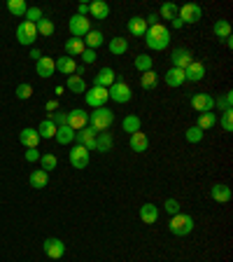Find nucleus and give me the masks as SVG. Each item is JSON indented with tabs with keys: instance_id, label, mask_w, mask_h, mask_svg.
I'll return each instance as SVG.
<instances>
[{
	"instance_id": "f257e3e1",
	"label": "nucleus",
	"mask_w": 233,
	"mask_h": 262,
	"mask_svg": "<svg viewBox=\"0 0 233 262\" xmlns=\"http://www.w3.org/2000/svg\"><path fill=\"white\" fill-rule=\"evenodd\" d=\"M144 45L150 47L152 52H163L168 45H170V31H168L163 23L150 26L147 33H144Z\"/></svg>"
},
{
	"instance_id": "f03ea898",
	"label": "nucleus",
	"mask_w": 233,
	"mask_h": 262,
	"mask_svg": "<svg viewBox=\"0 0 233 262\" xmlns=\"http://www.w3.org/2000/svg\"><path fill=\"white\" fill-rule=\"evenodd\" d=\"M114 124V112L110 108H96L94 112H89V127H94L96 131H110V127Z\"/></svg>"
},
{
	"instance_id": "7ed1b4c3",
	"label": "nucleus",
	"mask_w": 233,
	"mask_h": 262,
	"mask_svg": "<svg viewBox=\"0 0 233 262\" xmlns=\"http://www.w3.org/2000/svg\"><path fill=\"white\" fill-rule=\"evenodd\" d=\"M168 229H170L175 236H187L194 232V218L187 216V213H178V216L170 218L168 223Z\"/></svg>"
},
{
	"instance_id": "20e7f679",
	"label": "nucleus",
	"mask_w": 233,
	"mask_h": 262,
	"mask_svg": "<svg viewBox=\"0 0 233 262\" xmlns=\"http://www.w3.org/2000/svg\"><path fill=\"white\" fill-rule=\"evenodd\" d=\"M107 94H110V99L114 101V103H128V101L133 99V91H131V87H128L126 82H122V80H116L110 89H107Z\"/></svg>"
},
{
	"instance_id": "39448f33",
	"label": "nucleus",
	"mask_w": 233,
	"mask_h": 262,
	"mask_svg": "<svg viewBox=\"0 0 233 262\" xmlns=\"http://www.w3.org/2000/svg\"><path fill=\"white\" fill-rule=\"evenodd\" d=\"M178 17L182 19V23H198L203 17V10L196 3H187V5L178 7Z\"/></svg>"
},
{
	"instance_id": "423d86ee",
	"label": "nucleus",
	"mask_w": 233,
	"mask_h": 262,
	"mask_svg": "<svg viewBox=\"0 0 233 262\" xmlns=\"http://www.w3.org/2000/svg\"><path fill=\"white\" fill-rule=\"evenodd\" d=\"M68 127L77 134V131H82L84 127H89V112L82 110V108H75V110L68 112Z\"/></svg>"
},
{
	"instance_id": "0eeeda50",
	"label": "nucleus",
	"mask_w": 233,
	"mask_h": 262,
	"mask_svg": "<svg viewBox=\"0 0 233 262\" xmlns=\"http://www.w3.org/2000/svg\"><path fill=\"white\" fill-rule=\"evenodd\" d=\"M17 40L21 42V45H33L35 40H38V28H35V23L31 21H21L17 26Z\"/></svg>"
},
{
	"instance_id": "6e6552de",
	"label": "nucleus",
	"mask_w": 233,
	"mask_h": 262,
	"mask_svg": "<svg viewBox=\"0 0 233 262\" xmlns=\"http://www.w3.org/2000/svg\"><path fill=\"white\" fill-rule=\"evenodd\" d=\"M91 31V19L89 17H79V14H75V17H70V35L72 38H79L82 40L84 35Z\"/></svg>"
},
{
	"instance_id": "1a4fd4ad",
	"label": "nucleus",
	"mask_w": 233,
	"mask_h": 262,
	"mask_svg": "<svg viewBox=\"0 0 233 262\" xmlns=\"http://www.w3.org/2000/svg\"><path fill=\"white\" fill-rule=\"evenodd\" d=\"M107 99H110V94H107V89H103V87H91V89L84 94V101H86L94 110H96V108L105 106Z\"/></svg>"
},
{
	"instance_id": "9d476101",
	"label": "nucleus",
	"mask_w": 233,
	"mask_h": 262,
	"mask_svg": "<svg viewBox=\"0 0 233 262\" xmlns=\"http://www.w3.org/2000/svg\"><path fill=\"white\" fill-rule=\"evenodd\" d=\"M42 248H45V255L49 257V260H61L63 253H66V244H63L61 239H54V236L45 239Z\"/></svg>"
},
{
	"instance_id": "9b49d317",
	"label": "nucleus",
	"mask_w": 233,
	"mask_h": 262,
	"mask_svg": "<svg viewBox=\"0 0 233 262\" xmlns=\"http://www.w3.org/2000/svg\"><path fill=\"white\" fill-rule=\"evenodd\" d=\"M96 136H98V131L94 127H84L82 131L75 134V140H77V145L86 148V150H96Z\"/></svg>"
},
{
	"instance_id": "f8f14e48",
	"label": "nucleus",
	"mask_w": 233,
	"mask_h": 262,
	"mask_svg": "<svg viewBox=\"0 0 233 262\" xmlns=\"http://www.w3.org/2000/svg\"><path fill=\"white\" fill-rule=\"evenodd\" d=\"M191 108H194L196 112H212V108H215V99H212L210 94H194L191 96Z\"/></svg>"
},
{
	"instance_id": "ddd939ff",
	"label": "nucleus",
	"mask_w": 233,
	"mask_h": 262,
	"mask_svg": "<svg viewBox=\"0 0 233 262\" xmlns=\"http://www.w3.org/2000/svg\"><path fill=\"white\" fill-rule=\"evenodd\" d=\"M170 61H172V68H180V70H184L189 63L194 61V54H191L189 50H184V47H178V50H172Z\"/></svg>"
},
{
	"instance_id": "4468645a",
	"label": "nucleus",
	"mask_w": 233,
	"mask_h": 262,
	"mask_svg": "<svg viewBox=\"0 0 233 262\" xmlns=\"http://www.w3.org/2000/svg\"><path fill=\"white\" fill-rule=\"evenodd\" d=\"M70 164L72 169H86L89 166V150L82 145H75L70 150Z\"/></svg>"
},
{
	"instance_id": "2eb2a0df",
	"label": "nucleus",
	"mask_w": 233,
	"mask_h": 262,
	"mask_svg": "<svg viewBox=\"0 0 233 262\" xmlns=\"http://www.w3.org/2000/svg\"><path fill=\"white\" fill-rule=\"evenodd\" d=\"M114 82H116V73L112 70L110 66L100 68L98 75L94 78V87H103V89H110V87H112Z\"/></svg>"
},
{
	"instance_id": "dca6fc26",
	"label": "nucleus",
	"mask_w": 233,
	"mask_h": 262,
	"mask_svg": "<svg viewBox=\"0 0 233 262\" xmlns=\"http://www.w3.org/2000/svg\"><path fill=\"white\" fill-rule=\"evenodd\" d=\"M184 78H187V82H200V80L206 78V66L194 59V61L184 68Z\"/></svg>"
},
{
	"instance_id": "f3484780",
	"label": "nucleus",
	"mask_w": 233,
	"mask_h": 262,
	"mask_svg": "<svg viewBox=\"0 0 233 262\" xmlns=\"http://www.w3.org/2000/svg\"><path fill=\"white\" fill-rule=\"evenodd\" d=\"M56 70V61L51 56H42L40 61H35V73H38L40 78H51Z\"/></svg>"
},
{
	"instance_id": "a211bd4d",
	"label": "nucleus",
	"mask_w": 233,
	"mask_h": 262,
	"mask_svg": "<svg viewBox=\"0 0 233 262\" xmlns=\"http://www.w3.org/2000/svg\"><path fill=\"white\" fill-rule=\"evenodd\" d=\"M19 140H21V145L23 148H38V143L42 138H40V134H38V129H31V127H26V129H21V134H19Z\"/></svg>"
},
{
	"instance_id": "6ab92c4d",
	"label": "nucleus",
	"mask_w": 233,
	"mask_h": 262,
	"mask_svg": "<svg viewBox=\"0 0 233 262\" xmlns=\"http://www.w3.org/2000/svg\"><path fill=\"white\" fill-rule=\"evenodd\" d=\"M210 197H212V201H217V204H228V201H231V187L224 183H217V185H212Z\"/></svg>"
},
{
	"instance_id": "aec40b11",
	"label": "nucleus",
	"mask_w": 233,
	"mask_h": 262,
	"mask_svg": "<svg viewBox=\"0 0 233 262\" xmlns=\"http://www.w3.org/2000/svg\"><path fill=\"white\" fill-rule=\"evenodd\" d=\"M82 40H84V47H86V50H94L96 52V47H100L103 42H105V35L100 33L98 28H91V31L84 35Z\"/></svg>"
},
{
	"instance_id": "412c9836",
	"label": "nucleus",
	"mask_w": 233,
	"mask_h": 262,
	"mask_svg": "<svg viewBox=\"0 0 233 262\" xmlns=\"http://www.w3.org/2000/svg\"><path fill=\"white\" fill-rule=\"evenodd\" d=\"M112 148H114V136L110 134V131H100L98 136H96V150L98 152H110Z\"/></svg>"
},
{
	"instance_id": "4be33fe9",
	"label": "nucleus",
	"mask_w": 233,
	"mask_h": 262,
	"mask_svg": "<svg viewBox=\"0 0 233 262\" xmlns=\"http://www.w3.org/2000/svg\"><path fill=\"white\" fill-rule=\"evenodd\" d=\"M140 220H142L144 225H154L156 220H159V206H154V204H142V206H140Z\"/></svg>"
},
{
	"instance_id": "5701e85b",
	"label": "nucleus",
	"mask_w": 233,
	"mask_h": 262,
	"mask_svg": "<svg viewBox=\"0 0 233 262\" xmlns=\"http://www.w3.org/2000/svg\"><path fill=\"white\" fill-rule=\"evenodd\" d=\"M128 33L135 35V38H144L147 33V23H144V17H131L128 19Z\"/></svg>"
},
{
	"instance_id": "b1692460",
	"label": "nucleus",
	"mask_w": 233,
	"mask_h": 262,
	"mask_svg": "<svg viewBox=\"0 0 233 262\" xmlns=\"http://www.w3.org/2000/svg\"><path fill=\"white\" fill-rule=\"evenodd\" d=\"M131 150L133 152H144L147 148H150V138H147V134L144 131H135V134H131Z\"/></svg>"
},
{
	"instance_id": "393cba45",
	"label": "nucleus",
	"mask_w": 233,
	"mask_h": 262,
	"mask_svg": "<svg viewBox=\"0 0 233 262\" xmlns=\"http://www.w3.org/2000/svg\"><path fill=\"white\" fill-rule=\"evenodd\" d=\"M89 14L94 19H100V21H103V19L110 17V5L103 3V0H94V3L89 5Z\"/></svg>"
},
{
	"instance_id": "a878e982",
	"label": "nucleus",
	"mask_w": 233,
	"mask_h": 262,
	"mask_svg": "<svg viewBox=\"0 0 233 262\" xmlns=\"http://www.w3.org/2000/svg\"><path fill=\"white\" fill-rule=\"evenodd\" d=\"M28 183H31V187H35V190H42V187H47V183H49V173L42 171V169H35V171L31 173Z\"/></svg>"
},
{
	"instance_id": "bb28decb",
	"label": "nucleus",
	"mask_w": 233,
	"mask_h": 262,
	"mask_svg": "<svg viewBox=\"0 0 233 262\" xmlns=\"http://www.w3.org/2000/svg\"><path fill=\"white\" fill-rule=\"evenodd\" d=\"M163 80H166L168 87H182V84L187 82V78H184V70H180V68H170V70L163 75Z\"/></svg>"
},
{
	"instance_id": "cd10ccee",
	"label": "nucleus",
	"mask_w": 233,
	"mask_h": 262,
	"mask_svg": "<svg viewBox=\"0 0 233 262\" xmlns=\"http://www.w3.org/2000/svg\"><path fill=\"white\" fill-rule=\"evenodd\" d=\"M86 50L84 47V40H79V38H68L66 40V56H82V52Z\"/></svg>"
},
{
	"instance_id": "c85d7f7f",
	"label": "nucleus",
	"mask_w": 233,
	"mask_h": 262,
	"mask_svg": "<svg viewBox=\"0 0 233 262\" xmlns=\"http://www.w3.org/2000/svg\"><path fill=\"white\" fill-rule=\"evenodd\" d=\"M56 70H61L63 75H75V70H77V63H75V59H70V56H61L59 61H56Z\"/></svg>"
},
{
	"instance_id": "c756f323",
	"label": "nucleus",
	"mask_w": 233,
	"mask_h": 262,
	"mask_svg": "<svg viewBox=\"0 0 233 262\" xmlns=\"http://www.w3.org/2000/svg\"><path fill=\"white\" fill-rule=\"evenodd\" d=\"M107 50H110V54L114 56H122L128 52V40L126 38H112L110 42H107Z\"/></svg>"
},
{
	"instance_id": "7c9ffc66",
	"label": "nucleus",
	"mask_w": 233,
	"mask_h": 262,
	"mask_svg": "<svg viewBox=\"0 0 233 262\" xmlns=\"http://www.w3.org/2000/svg\"><path fill=\"white\" fill-rule=\"evenodd\" d=\"M215 124H217V115H215V112H200L198 120H196V127H198L203 134H206L208 129L215 127Z\"/></svg>"
},
{
	"instance_id": "2f4dec72",
	"label": "nucleus",
	"mask_w": 233,
	"mask_h": 262,
	"mask_svg": "<svg viewBox=\"0 0 233 262\" xmlns=\"http://www.w3.org/2000/svg\"><path fill=\"white\" fill-rule=\"evenodd\" d=\"M54 138H56V143L70 145L72 140H75V131H72V129L66 124V127H59V129H56V136H54Z\"/></svg>"
},
{
	"instance_id": "473e14b6",
	"label": "nucleus",
	"mask_w": 233,
	"mask_h": 262,
	"mask_svg": "<svg viewBox=\"0 0 233 262\" xmlns=\"http://www.w3.org/2000/svg\"><path fill=\"white\" fill-rule=\"evenodd\" d=\"M56 129H59V127H56V124L51 122L49 117H47V120H42V122H40L38 134H40V138H54V136H56Z\"/></svg>"
},
{
	"instance_id": "72a5a7b5",
	"label": "nucleus",
	"mask_w": 233,
	"mask_h": 262,
	"mask_svg": "<svg viewBox=\"0 0 233 262\" xmlns=\"http://www.w3.org/2000/svg\"><path fill=\"white\" fill-rule=\"evenodd\" d=\"M156 84H159V75H156L154 70H147V73H142L140 75V87L142 89H156Z\"/></svg>"
},
{
	"instance_id": "f704fd0d",
	"label": "nucleus",
	"mask_w": 233,
	"mask_h": 262,
	"mask_svg": "<svg viewBox=\"0 0 233 262\" xmlns=\"http://www.w3.org/2000/svg\"><path fill=\"white\" fill-rule=\"evenodd\" d=\"M212 33L222 40L231 38V23H228L226 19H219V21H215V26H212Z\"/></svg>"
},
{
	"instance_id": "c9c22d12",
	"label": "nucleus",
	"mask_w": 233,
	"mask_h": 262,
	"mask_svg": "<svg viewBox=\"0 0 233 262\" xmlns=\"http://www.w3.org/2000/svg\"><path fill=\"white\" fill-rule=\"evenodd\" d=\"M66 87L72 91V94H84V91H86V82H84L79 75H70L68 82H66Z\"/></svg>"
},
{
	"instance_id": "e433bc0d",
	"label": "nucleus",
	"mask_w": 233,
	"mask_h": 262,
	"mask_svg": "<svg viewBox=\"0 0 233 262\" xmlns=\"http://www.w3.org/2000/svg\"><path fill=\"white\" fill-rule=\"evenodd\" d=\"M122 127H124V131H128V134H135V131H142V122H140V117L138 115H126L124 117V122H122Z\"/></svg>"
},
{
	"instance_id": "4c0bfd02",
	"label": "nucleus",
	"mask_w": 233,
	"mask_h": 262,
	"mask_svg": "<svg viewBox=\"0 0 233 262\" xmlns=\"http://www.w3.org/2000/svg\"><path fill=\"white\" fill-rule=\"evenodd\" d=\"M159 14V19H163V21H172V19L178 17V5L175 3H166V5H161V10L156 12Z\"/></svg>"
},
{
	"instance_id": "58836bf2",
	"label": "nucleus",
	"mask_w": 233,
	"mask_h": 262,
	"mask_svg": "<svg viewBox=\"0 0 233 262\" xmlns=\"http://www.w3.org/2000/svg\"><path fill=\"white\" fill-rule=\"evenodd\" d=\"M28 10L26 0H7V12L10 14H14V17H23Z\"/></svg>"
},
{
	"instance_id": "ea45409f",
	"label": "nucleus",
	"mask_w": 233,
	"mask_h": 262,
	"mask_svg": "<svg viewBox=\"0 0 233 262\" xmlns=\"http://www.w3.org/2000/svg\"><path fill=\"white\" fill-rule=\"evenodd\" d=\"M231 106H233V91L228 89V91H224L219 99H215V108H219V110H231Z\"/></svg>"
},
{
	"instance_id": "a19ab883",
	"label": "nucleus",
	"mask_w": 233,
	"mask_h": 262,
	"mask_svg": "<svg viewBox=\"0 0 233 262\" xmlns=\"http://www.w3.org/2000/svg\"><path fill=\"white\" fill-rule=\"evenodd\" d=\"M35 28H38V35H42V38H49V35L54 33V21L42 17L38 23H35Z\"/></svg>"
},
{
	"instance_id": "79ce46f5",
	"label": "nucleus",
	"mask_w": 233,
	"mask_h": 262,
	"mask_svg": "<svg viewBox=\"0 0 233 262\" xmlns=\"http://www.w3.org/2000/svg\"><path fill=\"white\" fill-rule=\"evenodd\" d=\"M152 66H154V63H152V56H147V54H138V56H135V68L140 70V75H142V73H147V70H152Z\"/></svg>"
},
{
	"instance_id": "37998d69",
	"label": "nucleus",
	"mask_w": 233,
	"mask_h": 262,
	"mask_svg": "<svg viewBox=\"0 0 233 262\" xmlns=\"http://www.w3.org/2000/svg\"><path fill=\"white\" fill-rule=\"evenodd\" d=\"M56 164H59V159H56V157L51 155V152H47V155L40 157V166H42V171H47V173L54 171Z\"/></svg>"
},
{
	"instance_id": "c03bdc74",
	"label": "nucleus",
	"mask_w": 233,
	"mask_h": 262,
	"mask_svg": "<svg viewBox=\"0 0 233 262\" xmlns=\"http://www.w3.org/2000/svg\"><path fill=\"white\" fill-rule=\"evenodd\" d=\"M203 136H206V134H203L196 124H194V127H189L187 131H184V138H187L189 143H200V140H203Z\"/></svg>"
},
{
	"instance_id": "a18cd8bd",
	"label": "nucleus",
	"mask_w": 233,
	"mask_h": 262,
	"mask_svg": "<svg viewBox=\"0 0 233 262\" xmlns=\"http://www.w3.org/2000/svg\"><path fill=\"white\" fill-rule=\"evenodd\" d=\"M219 124H222L224 131H233V110H224Z\"/></svg>"
},
{
	"instance_id": "49530a36",
	"label": "nucleus",
	"mask_w": 233,
	"mask_h": 262,
	"mask_svg": "<svg viewBox=\"0 0 233 262\" xmlns=\"http://www.w3.org/2000/svg\"><path fill=\"white\" fill-rule=\"evenodd\" d=\"M23 17H26V21H31V23H38L40 19H42V10H40V7H28Z\"/></svg>"
},
{
	"instance_id": "de8ad7c7",
	"label": "nucleus",
	"mask_w": 233,
	"mask_h": 262,
	"mask_svg": "<svg viewBox=\"0 0 233 262\" xmlns=\"http://www.w3.org/2000/svg\"><path fill=\"white\" fill-rule=\"evenodd\" d=\"M33 96V87L28 82H23V84H19L17 87V99H21V101H26V99H31Z\"/></svg>"
},
{
	"instance_id": "09e8293b",
	"label": "nucleus",
	"mask_w": 233,
	"mask_h": 262,
	"mask_svg": "<svg viewBox=\"0 0 233 262\" xmlns=\"http://www.w3.org/2000/svg\"><path fill=\"white\" fill-rule=\"evenodd\" d=\"M163 211L170 213V216H178V213H182V211H180V201L178 199H166V201H163Z\"/></svg>"
},
{
	"instance_id": "8fccbe9b",
	"label": "nucleus",
	"mask_w": 233,
	"mask_h": 262,
	"mask_svg": "<svg viewBox=\"0 0 233 262\" xmlns=\"http://www.w3.org/2000/svg\"><path fill=\"white\" fill-rule=\"evenodd\" d=\"M49 120L56 124V127H66L68 124V112H54V115H49Z\"/></svg>"
},
{
	"instance_id": "3c124183",
	"label": "nucleus",
	"mask_w": 233,
	"mask_h": 262,
	"mask_svg": "<svg viewBox=\"0 0 233 262\" xmlns=\"http://www.w3.org/2000/svg\"><path fill=\"white\" fill-rule=\"evenodd\" d=\"M82 61L86 63V66H91V63L98 61V54H96L94 50H84V52H82Z\"/></svg>"
},
{
	"instance_id": "603ef678",
	"label": "nucleus",
	"mask_w": 233,
	"mask_h": 262,
	"mask_svg": "<svg viewBox=\"0 0 233 262\" xmlns=\"http://www.w3.org/2000/svg\"><path fill=\"white\" fill-rule=\"evenodd\" d=\"M40 157H42V155H40L38 148H31V150H26V162H31V164L40 162Z\"/></svg>"
},
{
	"instance_id": "864d4df0",
	"label": "nucleus",
	"mask_w": 233,
	"mask_h": 262,
	"mask_svg": "<svg viewBox=\"0 0 233 262\" xmlns=\"http://www.w3.org/2000/svg\"><path fill=\"white\" fill-rule=\"evenodd\" d=\"M45 110L47 112H49V115H51V112H56V110H59V101H47V103H45Z\"/></svg>"
},
{
	"instance_id": "5fc2aeb1",
	"label": "nucleus",
	"mask_w": 233,
	"mask_h": 262,
	"mask_svg": "<svg viewBox=\"0 0 233 262\" xmlns=\"http://www.w3.org/2000/svg\"><path fill=\"white\" fill-rule=\"evenodd\" d=\"M77 14H79V17H89V5H86V3H82V5L77 7Z\"/></svg>"
},
{
	"instance_id": "6e6d98bb",
	"label": "nucleus",
	"mask_w": 233,
	"mask_h": 262,
	"mask_svg": "<svg viewBox=\"0 0 233 262\" xmlns=\"http://www.w3.org/2000/svg\"><path fill=\"white\" fill-rule=\"evenodd\" d=\"M170 26H172V28H182L184 23H182V19H180V17H175V19L170 21Z\"/></svg>"
},
{
	"instance_id": "4d7b16f0",
	"label": "nucleus",
	"mask_w": 233,
	"mask_h": 262,
	"mask_svg": "<svg viewBox=\"0 0 233 262\" xmlns=\"http://www.w3.org/2000/svg\"><path fill=\"white\" fill-rule=\"evenodd\" d=\"M31 59H35V61H40V59H42V54H40V50H33V52H31Z\"/></svg>"
}]
</instances>
